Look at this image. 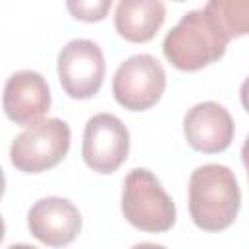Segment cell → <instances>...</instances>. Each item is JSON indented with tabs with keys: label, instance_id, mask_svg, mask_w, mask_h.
Instances as JSON below:
<instances>
[{
	"label": "cell",
	"instance_id": "6da1fadb",
	"mask_svg": "<svg viewBox=\"0 0 249 249\" xmlns=\"http://www.w3.org/2000/svg\"><path fill=\"white\" fill-rule=\"evenodd\" d=\"M249 4L210 0L200 10H191L167 31L163 54L185 72L200 70L224 56L230 39L247 33Z\"/></svg>",
	"mask_w": 249,
	"mask_h": 249
},
{
	"label": "cell",
	"instance_id": "7a4b0ae2",
	"mask_svg": "<svg viewBox=\"0 0 249 249\" xmlns=\"http://www.w3.org/2000/svg\"><path fill=\"white\" fill-rule=\"evenodd\" d=\"M241 206V191L235 173L222 163H204L189 179V212L204 231L230 228Z\"/></svg>",
	"mask_w": 249,
	"mask_h": 249
},
{
	"label": "cell",
	"instance_id": "3957f363",
	"mask_svg": "<svg viewBox=\"0 0 249 249\" xmlns=\"http://www.w3.org/2000/svg\"><path fill=\"white\" fill-rule=\"evenodd\" d=\"M121 210L130 226L150 233L171 230L177 218L173 198L160 179L144 167H136L124 177Z\"/></svg>",
	"mask_w": 249,
	"mask_h": 249
},
{
	"label": "cell",
	"instance_id": "277c9868",
	"mask_svg": "<svg viewBox=\"0 0 249 249\" xmlns=\"http://www.w3.org/2000/svg\"><path fill=\"white\" fill-rule=\"evenodd\" d=\"M70 150V126L62 119H41L19 132L10 146V161L18 171L43 173L58 165Z\"/></svg>",
	"mask_w": 249,
	"mask_h": 249
},
{
	"label": "cell",
	"instance_id": "5b68a950",
	"mask_svg": "<svg viewBox=\"0 0 249 249\" xmlns=\"http://www.w3.org/2000/svg\"><path fill=\"white\" fill-rule=\"evenodd\" d=\"M165 82L161 62L152 54L140 53L119 64L111 88L121 107L128 111H146L161 99Z\"/></svg>",
	"mask_w": 249,
	"mask_h": 249
},
{
	"label": "cell",
	"instance_id": "8992f818",
	"mask_svg": "<svg viewBox=\"0 0 249 249\" xmlns=\"http://www.w3.org/2000/svg\"><path fill=\"white\" fill-rule=\"evenodd\" d=\"M56 72L62 89L72 99L93 97L105 78L101 47L91 39H72L58 53Z\"/></svg>",
	"mask_w": 249,
	"mask_h": 249
},
{
	"label": "cell",
	"instance_id": "52a82bcc",
	"mask_svg": "<svg viewBox=\"0 0 249 249\" xmlns=\"http://www.w3.org/2000/svg\"><path fill=\"white\" fill-rule=\"evenodd\" d=\"M130 150V134L126 124L111 113H97L88 119L84 128L82 158L86 165L97 173L117 171Z\"/></svg>",
	"mask_w": 249,
	"mask_h": 249
},
{
	"label": "cell",
	"instance_id": "ba28073f",
	"mask_svg": "<svg viewBox=\"0 0 249 249\" xmlns=\"http://www.w3.org/2000/svg\"><path fill=\"white\" fill-rule=\"evenodd\" d=\"M27 228L41 243L49 247H64L78 237L82 230V214L68 198L45 196L29 208Z\"/></svg>",
	"mask_w": 249,
	"mask_h": 249
},
{
	"label": "cell",
	"instance_id": "9c48e42d",
	"mask_svg": "<svg viewBox=\"0 0 249 249\" xmlns=\"http://www.w3.org/2000/svg\"><path fill=\"white\" fill-rule=\"evenodd\" d=\"M183 132L191 148L202 154H218L230 148L233 140V119L230 111L216 101L193 105L183 119Z\"/></svg>",
	"mask_w": 249,
	"mask_h": 249
},
{
	"label": "cell",
	"instance_id": "30bf717a",
	"mask_svg": "<svg viewBox=\"0 0 249 249\" xmlns=\"http://www.w3.org/2000/svg\"><path fill=\"white\" fill-rule=\"evenodd\" d=\"M2 107L6 117L21 126H29L47 115L51 107V89L47 80L35 70L14 72L2 95Z\"/></svg>",
	"mask_w": 249,
	"mask_h": 249
},
{
	"label": "cell",
	"instance_id": "8fae6325",
	"mask_svg": "<svg viewBox=\"0 0 249 249\" xmlns=\"http://www.w3.org/2000/svg\"><path fill=\"white\" fill-rule=\"evenodd\" d=\"M163 21L165 6L160 0H121L115 8V29L130 43L154 39Z\"/></svg>",
	"mask_w": 249,
	"mask_h": 249
},
{
	"label": "cell",
	"instance_id": "7c38bea8",
	"mask_svg": "<svg viewBox=\"0 0 249 249\" xmlns=\"http://www.w3.org/2000/svg\"><path fill=\"white\" fill-rule=\"evenodd\" d=\"M66 8L68 12L76 18V19H82V21H101L107 12L111 10V0H89V2H84V0H70L66 2Z\"/></svg>",
	"mask_w": 249,
	"mask_h": 249
},
{
	"label": "cell",
	"instance_id": "4fadbf2b",
	"mask_svg": "<svg viewBox=\"0 0 249 249\" xmlns=\"http://www.w3.org/2000/svg\"><path fill=\"white\" fill-rule=\"evenodd\" d=\"M130 249H167L165 245H160V243H150V241H142V243H136L132 245Z\"/></svg>",
	"mask_w": 249,
	"mask_h": 249
},
{
	"label": "cell",
	"instance_id": "5bb4252c",
	"mask_svg": "<svg viewBox=\"0 0 249 249\" xmlns=\"http://www.w3.org/2000/svg\"><path fill=\"white\" fill-rule=\"evenodd\" d=\"M4 191H6V177H4V169L0 167V198H2Z\"/></svg>",
	"mask_w": 249,
	"mask_h": 249
},
{
	"label": "cell",
	"instance_id": "9a60e30c",
	"mask_svg": "<svg viewBox=\"0 0 249 249\" xmlns=\"http://www.w3.org/2000/svg\"><path fill=\"white\" fill-rule=\"evenodd\" d=\"M8 249H37V247H33V245H27V243H14V245H10Z\"/></svg>",
	"mask_w": 249,
	"mask_h": 249
},
{
	"label": "cell",
	"instance_id": "2e32d148",
	"mask_svg": "<svg viewBox=\"0 0 249 249\" xmlns=\"http://www.w3.org/2000/svg\"><path fill=\"white\" fill-rule=\"evenodd\" d=\"M4 233H6V226H4V220H2V216H0V243H2V239H4Z\"/></svg>",
	"mask_w": 249,
	"mask_h": 249
}]
</instances>
